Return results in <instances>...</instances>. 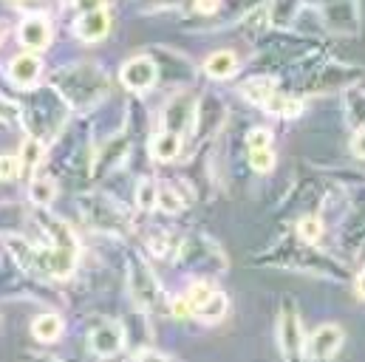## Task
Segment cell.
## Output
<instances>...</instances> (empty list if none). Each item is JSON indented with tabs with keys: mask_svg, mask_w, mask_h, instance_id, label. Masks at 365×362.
I'll list each match as a JSON object with an SVG mask.
<instances>
[{
	"mask_svg": "<svg viewBox=\"0 0 365 362\" xmlns=\"http://www.w3.org/2000/svg\"><path fill=\"white\" fill-rule=\"evenodd\" d=\"M43 153H46V148H43V139H40V136H29V139L23 142V148H20L23 173H31V170H37V167H40V162H43Z\"/></svg>",
	"mask_w": 365,
	"mask_h": 362,
	"instance_id": "83f0119b",
	"label": "cell"
},
{
	"mask_svg": "<svg viewBox=\"0 0 365 362\" xmlns=\"http://www.w3.org/2000/svg\"><path fill=\"white\" fill-rule=\"evenodd\" d=\"M351 204H354V207H365V184L354 187V192H351Z\"/></svg>",
	"mask_w": 365,
	"mask_h": 362,
	"instance_id": "b9f144b4",
	"label": "cell"
},
{
	"mask_svg": "<svg viewBox=\"0 0 365 362\" xmlns=\"http://www.w3.org/2000/svg\"><path fill=\"white\" fill-rule=\"evenodd\" d=\"M195 108H198V99L190 93V90H179L168 99V105L162 108V128L165 130H176V133H187L192 130V122H195Z\"/></svg>",
	"mask_w": 365,
	"mask_h": 362,
	"instance_id": "8fae6325",
	"label": "cell"
},
{
	"mask_svg": "<svg viewBox=\"0 0 365 362\" xmlns=\"http://www.w3.org/2000/svg\"><path fill=\"white\" fill-rule=\"evenodd\" d=\"M323 26L337 37H357L363 31V11L360 0H317Z\"/></svg>",
	"mask_w": 365,
	"mask_h": 362,
	"instance_id": "5b68a950",
	"label": "cell"
},
{
	"mask_svg": "<svg viewBox=\"0 0 365 362\" xmlns=\"http://www.w3.org/2000/svg\"><path fill=\"white\" fill-rule=\"evenodd\" d=\"M238 71H241V60H238V54L230 51V48H218V51H212V54L204 60V74H207L210 80L224 83V80H232Z\"/></svg>",
	"mask_w": 365,
	"mask_h": 362,
	"instance_id": "ffe728a7",
	"label": "cell"
},
{
	"mask_svg": "<svg viewBox=\"0 0 365 362\" xmlns=\"http://www.w3.org/2000/svg\"><path fill=\"white\" fill-rule=\"evenodd\" d=\"M306 0H267V20L277 31H289L300 17Z\"/></svg>",
	"mask_w": 365,
	"mask_h": 362,
	"instance_id": "44dd1931",
	"label": "cell"
},
{
	"mask_svg": "<svg viewBox=\"0 0 365 362\" xmlns=\"http://www.w3.org/2000/svg\"><path fill=\"white\" fill-rule=\"evenodd\" d=\"M351 153H354V159L365 162V128L351 133Z\"/></svg>",
	"mask_w": 365,
	"mask_h": 362,
	"instance_id": "f35d334b",
	"label": "cell"
},
{
	"mask_svg": "<svg viewBox=\"0 0 365 362\" xmlns=\"http://www.w3.org/2000/svg\"><path fill=\"white\" fill-rule=\"evenodd\" d=\"M337 247L346 255H365V207H351V212L337 227Z\"/></svg>",
	"mask_w": 365,
	"mask_h": 362,
	"instance_id": "4fadbf2b",
	"label": "cell"
},
{
	"mask_svg": "<svg viewBox=\"0 0 365 362\" xmlns=\"http://www.w3.org/2000/svg\"><path fill=\"white\" fill-rule=\"evenodd\" d=\"M110 31V17L105 9L99 11H86L80 14V20L74 23V37L83 43H99L105 34Z\"/></svg>",
	"mask_w": 365,
	"mask_h": 362,
	"instance_id": "d6986e66",
	"label": "cell"
},
{
	"mask_svg": "<svg viewBox=\"0 0 365 362\" xmlns=\"http://www.w3.org/2000/svg\"><path fill=\"white\" fill-rule=\"evenodd\" d=\"M363 83V68L351 66V63H337V60H326L317 68L309 71L303 93L306 96H329V93H346L349 88Z\"/></svg>",
	"mask_w": 365,
	"mask_h": 362,
	"instance_id": "3957f363",
	"label": "cell"
},
{
	"mask_svg": "<svg viewBox=\"0 0 365 362\" xmlns=\"http://www.w3.org/2000/svg\"><path fill=\"white\" fill-rule=\"evenodd\" d=\"M51 37H54L51 23L43 14H29L17 29V40L26 51H46L51 46Z\"/></svg>",
	"mask_w": 365,
	"mask_h": 362,
	"instance_id": "5bb4252c",
	"label": "cell"
},
{
	"mask_svg": "<svg viewBox=\"0 0 365 362\" xmlns=\"http://www.w3.org/2000/svg\"><path fill=\"white\" fill-rule=\"evenodd\" d=\"M184 207H187V201L176 190V184H159V210H165L168 215H176Z\"/></svg>",
	"mask_w": 365,
	"mask_h": 362,
	"instance_id": "4dcf8cb0",
	"label": "cell"
},
{
	"mask_svg": "<svg viewBox=\"0 0 365 362\" xmlns=\"http://www.w3.org/2000/svg\"><path fill=\"white\" fill-rule=\"evenodd\" d=\"M224 122H227V102H224L218 93L207 90V93L198 99V108H195L192 139L201 145V142L218 136V130L224 128Z\"/></svg>",
	"mask_w": 365,
	"mask_h": 362,
	"instance_id": "52a82bcc",
	"label": "cell"
},
{
	"mask_svg": "<svg viewBox=\"0 0 365 362\" xmlns=\"http://www.w3.org/2000/svg\"><path fill=\"white\" fill-rule=\"evenodd\" d=\"M119 80H122V86H125L128 90H133V93H145V90H150L156 83H159V66H156V60L148 57V54L130 57V60L122 66Z\"/></svg>",
	"mask_w": 365,
	"mask_h": 362,
	"instance_id": "7c38bea8",
	"label": "cell"
},
{
	"mask_svg": "<svg viewBox=\"0 0 365 362\" xmlns=\"http://www.w3.org/2000/svg\"><path fill=\"white\" fill-rule=\"evenodd\" d=\"M148 150H150V159H153V162H159V165H170V162H176V159L182 156V150H184L182 133H176V130H165V128H162V130L150 139Z\"/></svg>",
	"mask_w": 365,
	"mask_h": 362,
	"instance_id": "ac0fdd59",
	"label": "cell"
},
{
	"mask_svg": "<svg viewBox=\"0 0 365 362\" xmlns=\"http://www.w3.org/2000/svg\"><path fill=\"white\" fill-rule=\"evenodd\" d=\"M267 0H221V9L218 14L212 17V26L215 29H224V26H232V23H241L250 11H255L258 6H264Z\"/></svg>",
	"mask_w": 365,
	"mask_h": 362,
	"instance_id": "7402d4cb",
	"label": "cell"
},
{
	"mask_svg": "<svg viewBox=\"0 0 365 362\" xmlns=\"http://www.w3.org/2000/svg\"><path fill=\"white\" fill-rule=\"evenodd\" d=\"M153 6H159V9H165V6H179L182 0H150Z\"/></svg>",
	"mask_w": 365,
	"mask_h": 362,
	"instance_id": "7bdbcfd3",
	"label": "cell"
},
{
	"mask_svg": "<svg viewBox=\"0 0 365 362\" xmlns=\"http://www.w3.org/2000/svg\"><path fill=\"white\" fill-rule=\"evenodd\" d=\"M29 198H31V204L34 207H40V210H46L54 198H57V184L51 179H34L29 184Z\"/></svg>",
	"mask_w": 365,
	"mask_h": 362,
	"instance_id": "f1b7e54d",
	"label": "cell"
},
{
	"mask_svg": "<svg viewBox=\"0 0 365 362\" xmlns=\"http://www.w3.org/2000/svg\"><path fill=\"white\" fill-rule=\"evenodd\" d=\"M20 116H23V108L0 93V122H3V125H14Z\"/></svg>",
	"mask_w": 365,
	"mask_h": 362,
	"instance_id": "d590c367",
	"label": "cell"
},
{
	"mask_svg": "<svg viewBox=\"0 0 365 362\" xmlns=\"http://www.w3.org/2000/svg\"><path fill=\"white\" fill-rule=\"evenodd\" d=\"M179 261L195 267V269L204 272V274H207V272L221 274V272L227 269L224 252L218 249V244H212V241L204 238V235H192V238L184 241L182 247H179Z\"/></svg>",
	"mask_w": 365,
	"mask_h": 362,
	"instance_id": "8992f818",
	"label": "cell"
},
{
	"mask_svg": "<svg viewBox=\"0 0 365 362\" xmlns=\"http://www.w3.org/2000/svg\"><path fill=\"white\" fill-rule=\"evenodd\" d=\"M343 113H346V125L354 130L365 128V88L354 86L343 93Z\"/></svg>",
	"mask_w": 365,
	"mask_h": 362,
	"instance_id": "cb8c5ba5",
	"label": "cell"
},
{
	"mask_svg": "<svg viewBox=\"0 0 365 362\" xmlns=\"http://www.w3.org/2000/svg\"><path fill=\"white\" fill-rule=\"evenodd\" d=\"M54 102H60V99L54 96V90L46 88L37 96V105H29V113H23V116H26V125H29L31 136L43 139V136H54L57 133V128L63 122V113L54 116Z\"/></svg>",
	"mask_w": 365,
	"mask_h": 362,
	"instance_id": "30bf717a",
	"label": "cell"
},
{
	"mask_svg": "<svg viewBox=\"0 0 365 362\" xmlns=\"http://www.w3.org/2000/svg\"><path fill=\"white\" fill-rule=\"evenodd\" d=\"M128 283H130V294H133V300H136L142 309L153 311V309H159V306L165 303L162 283L156 280V274L150 272V267H148L145 261H139V258H133V261H130Z\"/></svg>",
	"mask_w": 365,
	"mask_h": 362,
	"instance_id": "ba28073f",
	"label": "cell"
},
{
	"mask_svg": "<svg viewBox=\"0 0 365 362\" xmlns=\"http://www.w3.org/2000/svg\"><path fill=\"white\" fill-rule=\"evenodd\" d=\"M227 311H230V297L215 289V294L195 311V317L204 320V323H221V320L227 317Z\"/></svg>",
	"mask_w": 365,
	"mask_h": 362,
	"instance_id": "4316f807",
	"label": "cell"
},
{
	"mask_svg": "<svg viewBox=\"0 0 365 362\" xmlns=\"http://www.w3.org/2000/svg\"><path fill=\"white\" fill-rule=\"evenodd\" d=\"M20 173H23V162H20V156H14V153H0V181H3V184L17 181L20 179Z\"/></svg>",
	"mask_w": 365,
	"mask_h": 362,
	"instance_id": "836d02e7",
	"label": "cell"
},
{
	"mask_svg": "<svg viewBox=\"0 0 365 362\" xmlns=\"http://www.w3.org/2000/svg\"><path fill=\"white\" fill-rule=\"evenodd\" d=\"M31 334H34V340L37 343H43V346H51V343H57L60 340V334H63V320L57 317V314H40L34 323H31Z\"/></svg>",
	"mask_w": 365,
	"mask_h": 362,
	"instance_id": "484cf974",
	"label": "cell"
},
{
	"mask_svg": "<svg viewBox=\"0 0 365 362\" xmlns=\"http://www.w3.org/2000/svg\"><path fill=\"white\" fill-rule=\"evenodd\" d=\"M277 90H280V83H277V77H274L272 71L255 74V77H250V80H244V83L238 86V93H241L250 105H255V108H264Z\"/></svg>",
	"mask_w": 365,
	"mask_h": 362,
	"instance_id": "2e32d148",
	"label": "cell"
},
{
	"mask_svg": "<svg viewBox=\"0 0 365 362\" xmlns=\"http://www.w3.org/2000/svg\"><path fill=\"white\" fill-rule=\"evenodd\" d=\"M261 148H274V133L269 128H252L247 133V150H261Z\"/></svg>",
	"mask_w": 365,
	"mask_h": 362,
	"instance_id": "e575fe53",
	"label": "cell"
},
{
	"mask_svg": "<svg viewBox=\"0 0 365 362\" xmlns=\"http://www.w3.org/2000/svg\"><path fill=\"white\" fill-rule=\"evenodd\" d=\"M247 159H250V167L258 173V176H267L272 173L274 165H277V156H274V148H261V150H247Z\"/></svg>",
	"mask_w": 365,
	"mask_h": 362,
	"instance_id": "d6a6232c",
	"label": "cell"
},
{
	"mask_svg": "<svg viewBox=\"0 0 365 362\" xmlns=\"http://www.w3.org/2000/svg\"><path fill=\"white\" fill-rule=\"evenodd\" d=\"M136 207L145 210V212L159 207V181L148 179V176L139 179V184H136Z\"/></svg>",
	"mask_w": 365,
	"mask_h": 362,
	"instance_id": "f546056e",
	"label": "cell"
},
{
	"mask_svg": "<svg viewBox=\"0 0 365 362\" xmlns=\"http://www.w3.org/2000/svg\"><path fill=\"white\" fill-rule=\"evenodd\" d=\"M184 294H187V300L192 303V309L198 311V309H201V306L215 294V286H212L207 277H195V280L187 286V291H184Z\"/></svg>",
	"mask_w": 365,
	"mask_h": 362,
	"instance_id": "1f68e13d",
	"label": "cell"
},
{
	"mask_svg": "<svg viewBox=\"0 0 365 362\" xmlns=\"http://www.w3.org/2000/svg\"><path fill=\"white\" fill-rule=\"evenodd\" d=\"M170 314H173L176 320H187V317H195V309H192V303L187 300V294H176V297L170 300Z\"/></svg>",
	"mask_w": 365,
	"mask_h": 362,
	"instance_id": "8d00e7d4",
	"label": "cell"
},
{
	"mask_svg": "<svg viewBox=\"0 0 365 362\" xmlns=\"http://www.w3.org/2000/svg\"><path fill=\"white\" fill-rule=\"evenodd\" d=\"M192 9H195V14L212 20L218 14V9H221V0H192Z\"/></svg>",
	"mask_w": 365,
	"mask_h": 362,
	"instance_id": "74e56055",
	"label": "cell"
},
{
	"mask_svg": "<svg viewBox=\"0 0 365 362\" xmlns=\"http://www.w3.org/2000/svg\"><path fill=\"white\" fill-rule=\"evenodd\" d=\"M40 71H43V63L34 51H26V54H17L11 63H9V80L17 86V88H31L37 80H40Z\"/></svg>",
	"mask_w": 365,
	"mask_h": 362,
	"instance_id": "e0dca14e",
	"label": "cell"
},
{
	"mask_svg": "<svg viewBox=\"0 0 365 362\" xmlns=\"http://www.w3.org/2000/svg\"><path fill=\"white\" fill-rule=\"evenodd\" d=\"M306 102L303 96H294V93H286V90H277L272 99L264 105V110L269 116H277V119H297L303 113Z\"/></svg>",
	"mask_w": 365,
	"mask_h": 362,
	"instance_id": "603a6c76",
	"label": "cell"
},
{
	"mask_svg": "<svg viewBox=\"0 0 365 362\" xmlns=\"http://www.w3.org/2000/svg\"><path fill=\"white\" fill-rule=\"evenodd\" d=\"M3 37H6V23L0 20V43H3Z\"/></svg>",
	"mask_w": 365,
	"mask_h": 362,
	"instance_id": "ee69618b",
	"label": "cell"
},
{
	"mask_svg": "<svg viewBox=\"0 0 365 362\" xmlns=\"http://www.w3.org/2000/svg\"><path fill=\"white\" fill-rule=\"evenodd\" d=\"M255 264L312 274V277H320V280H329V283H349L354 277L351 269H349V264L340 255L323 249L320 244H309V241H303L297 235L283 238L267 255H258Z\"/></svg>",
	"mask_w": 365,
	"mask_h": 362,
	"instance_id": "6da1fadb",
	"label": "cell"
},
{
	"mask_svg": "<svg viewBox=\"0 0 365 362\" xmlns=\"http://www.w3.org/2000/svg\"><path fill=\"white\" fill-rule=\"evenodd\" d=\"M71 3H74V9H77L80 14H86V11H99V9H105L108 0H71Z\"/></svg>",
	"mask_w": 365,
	"mask_h": 362,
	"instance_id": "ab89813d",
	"label": "cell"
},
{
	"mask_svg": "<svg viewBox=\"0 0 365 362\" xmlns=\"http://www.w3.org/2000/svg\"><path fill=\"white\" fill-rule=\"evenodd\" d=\"M326 218L323 212H303L297 221H294V235L309 241V244H320L326 238Z\"/></svg>",
	"mask_w": 365,
	"mask_h": 362,
	"instance_id": "d4e9b609",
	"label": "cell"
},
{
	"mask_svg": "<svg viewBox=\"0 0 365 362\" xmlns=\"http://www.w3.org/2000/svg\"><path fill=\"white\" fill-rule=\"evenodd\" d=\"M351 283H354V294L360 297V300H365V267L363 269L354 272V277H351Z\"/></svg>",
	"mask_w": 365,
	"mask_h": 362,
	"instance_id": "60d3db41",
	"label": "cell"
},
{
	"mask_svg": "<svg viewBox=\"0 0 365 362\" xmlns=\"http://www.w3.org/2000/svg\"><path fill=\"white\" fill-rule=\"evenodd\" d=\"M88 343L96 357H116L125 346V329L119 323H99L91 331Z\"/></svg>",
	"mask_w": 365,
	"mask_h": 362,
	"instance_id": "9a60e30c",
	"label": "cell"
},
{
	"mask_svg": "<svg viewBox=\"0 0 365 362\" xmlns=\"http://www.w3.org/2000/svg\"><path fill=\"white\" fill-rule=\"evenodd\" d=\"M343 343H346L343 326H337V323H323V326H317V329L306 337V360H317V362L331 360V357L340 354Z\"/></svg>",
	"mask_w": 365,
	"mask_h": 362,
	"instance_id": "9c48e42d",
	"label": "cell"
},
{
	"mask_svg": "<svg viewBox=\"0 0 365 362\" xmlns=\"http://www.w3.org/2000/svg\"><path fill=\"white\" fill-rule=\"evenodd\" d=\"M274 337H277V351L283 360L294 362L306 357V334H303V323H300V309H297L294 297H289V294L280 300Z\"/></svg>",
	"mask_w": 365,
	"mask_h": 362,
	"instance_id": "277c9868",
	"label": "cell"
},
{
	"mask_svg": "<svg viewBox=\"0 0 365 362\" xmlns=\"http://www.w3.org/2000/svg\"><path fill=\"white\" fill-rule=\"evenodd\" d=\"M43 224H46V232H48V238L54 241V247L51 249H43V255H40V267L48 272V274H54V277H68L71 272H74V264H77V235L71 232V227L68 224H63L60 218H43Z\"/></svg>",
	"mask_w": 365,
	"mask_h": 362,
	"instance_id": "7a4b0ae2",
	"label": "cell"
}]
</instances>
